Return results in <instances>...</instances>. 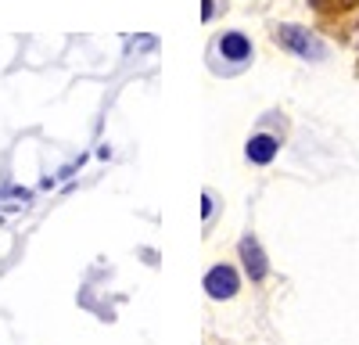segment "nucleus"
I'll return each mask as SVG.
<instances>
[{"label":"nucleus","instance_id":"39448f33","mask_svg":"<svg viewBox=\"0 0 359 345\" xmlns=\"http://www.w3.org/2000/svg\"><path fill=\"white\" fill-rule=\"evenodd\" d=\"M219 50H223V58H230V62H248V58H252V43L241 33H226L219 40Z\"/></svg>","mask_w":359,"mask_h":345},{"label":"nucleus","instance_id":"f03ea898","mask_svg":"<svg viewBox=\"0 0 359 345\" xmlns=\"http://www.w3.org/2000/svg\"><path fill=\"white\" fill-rule=\"evenodd\" d=\"M241 280H237V270L233 266H212L205 273V292L212 299H233Z\"/></svg>","mask_w":359,"mask_h":345},{"label":"nucleus","instance_id":"f257e3e1","mask_svg":"<svg viewBox=\"0 0 359 345\" xmlns=\"http://www.w3.org/2000/svg\"><path fill=\"white\" fill-rule=\"evenodd\" d=\"M277 43L287 47V50H294V54H302V58H320L323 54V47L313 40V33H309V29H302V25H280L277 29Z\"/></svg>","mask_w":359,"mask_h":345},{"label":"nucleus","instance_id":"7ed1b4c3","mask_svg":"<svg viewBox=\"0 0 359 345\" xmlns=\"http://www.w3.org/2000/svg\"><path fill=\"white\" fill-rule=\"evenodd\" d=\"M241 263H245V270H248L252 280H262L266 270H269V263H266V255H262V248H259L255 238H245L241 241Z\"/></svg>","mask_w":359,"mask_h":345},{"label":"nucleus","instance_id":"20e7f679","mask_svg":"<svg viewBox=\"0 0 359 345\" xmlns=\"http://www.w3.org/2000/svg\"><path fill=\"white\" fill-rule=\"evenodd\" d=\"M277 151H280V148H277V140H273V137H252V140H248V148H245L248 162H255V165L273 162Z\"/></svg>","mask_w":359,"mask_h":345}]
</instances>
